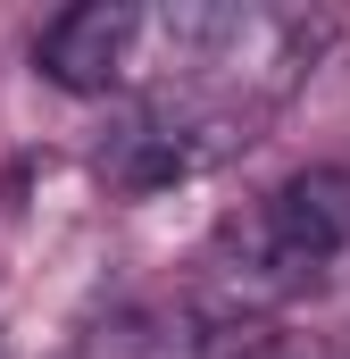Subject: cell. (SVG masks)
Segmentation results:
<instances>
[{
  "instance_id": "6da1fadb",
  "label": "cell",
  "mask_w": 350,
  "mask_h": 359,
  "mask_svg": "<svg viewBox=\"0 0 350 359\" xmlns=\"http://www.w3.org/2000/svg\"><path fill=\"white\" fill-rule=\"evenodd\" d=\"M350 251V176L342 168H300L275 192H259L242 217L217 226L209 243V309L225 326L259 318L275 301L309 292Z\"/></svg>"
},
{
  "instance_id": "7a4b0ae2",
  "label": "cell",
  "mask_w": 350,
  "mask_h": 359,
  "mask_svg": "<svg viewBox=\"0 0 350 359\" xmlns=\"http://www.w3.org/2000/svg\"><path fill=\"white\" fill-rule=\"evenodd\" d=\"M34 59H42V76L59 92H117V84H134L150 67V8H134V0H84V8H67V17L42 25Z\"/></svg>"
},
{
  "instance_id": "3957f363",
  "label": "cell",
  "mask_w": 350,
  "mask_h": 359,
  "mask_svg": "<svg viewBox=\"0 0 350 359\" xmlns=\"http://www.w3.org/2000/svg\"><path fill=\"white\" fill-rule=\"evenodd\" d=\"M217 359H309L300 343H275V334H251V343H234V351H217Z\"/></svg>"
}]
</instances>
